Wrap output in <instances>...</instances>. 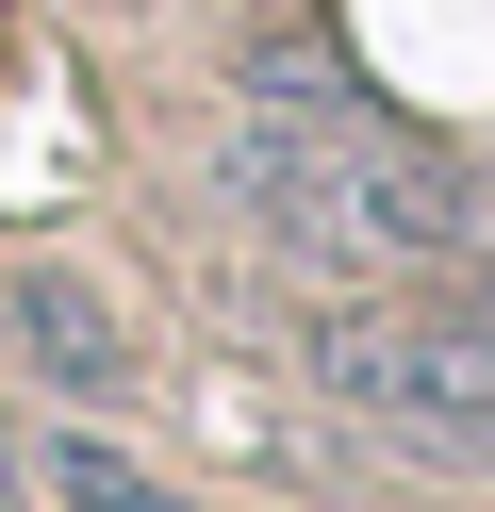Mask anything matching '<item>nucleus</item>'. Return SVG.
Instances as JSON below:
<instances>
[{"label": "nucleus", "mask_w": 495, "mask_h": 512, "mask_svg": "<svg viewBox=\"0 0 495 512\" xmlns=\"http://www.w3.org/2000/svg\"><path fill=\"white\" fill-rule=\"evenodd\" d=\"M215 199L248 215L264 248H297V265H363V281H429V265L479 248V182H462L429 133H396L347 67H297V50H264V67L231 83Z\"/></svg>", "instance_id": "1"}, {"label": "nucleus", "mask_w": 495, "mask_h": 512, "mask_svg": "<svg viewBox=\"0 0 495 512\" xmlns=\"http://www.w3.org/2000/svg\"><path fill=\"white\" fill-rule=\"evenodd\" d=\"M314 380L347 413H380V430L446 446V463H495V265L462 248V265H429L396 314L314 331Z\"/></svg>", "instance_id": "2"}, {"label": "nucleus", "mask_w": 495, "mask_h": 512, "mask_svg": "<svg viewBox=\"0 0 495 512\" xmlns=\"http://www.w3.org/2000/svg\"><path fill=\"white\" fill-rule=\"evenodd\" d=\"M0 347H17L66 413H132V380H149V364H132V314L99 298L83 265H17V281H0Z\"/></svg>", "instance_id": "3"}, {"label": "nucleus", "mask_w": 495, "mask_h": 512, "mask_svg": "<svg viewBox=\"0 0 495 512\" xmlns=\"http://www.w3.org/2000/svg\"><path fill=\"white\" fill-rule=\"evenodd\" d=\"M33 496H50V512H182V496H165V479L132 463L116 430H83V413H66L50 446H33Z\"/></svg>", "instance_id": "4"}, {"label": "nucleus", "mask_w": 495, "mask_h": 512, "mask_svg": "<svg viewBox=\"0 0 495 512\" xmlns=\"http://www.w3.org/2000/svg\"><path fill=\"white\" fill-rule=\"evenodd\" d=\"M0 512H50V496H33V430H17V413H0Z\"/></svg>", "instance_id": "5"}]
</instances>
